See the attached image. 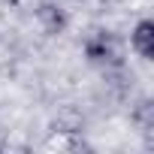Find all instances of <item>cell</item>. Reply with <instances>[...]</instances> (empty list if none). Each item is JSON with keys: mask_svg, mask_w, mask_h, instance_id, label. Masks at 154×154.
<instances>
[{"mask_svg": "<svg viewBox=\"0 0 154 154\" xmlns=\"http://www.w3.org/2000/svg\"><path fill=\"white\" fill-rule=\"evenodd\" d=\"M85 54L91 63H115L118 60V42L109 30H97L85 42Z\"/></svg>", "mask_w": 154, "mask_h": 154, "instance_id": "cell-1", "label": "cell"}, {"mask_svg": "<svg viewBox=\"0 0 154 154\" xmlns=\"http://www.w3.org/2000/svg\"><path fill=\"white\" fill-rule=\"evenodd\" d=\"M130 45H133V51H136L142 60H151V57H154V21H151V18H142V21L133 27Z\"/></svg>", "mask_w": 154, "mask_h": 154, "instance_id": "cell-2", "label": "cell"}, {"mask_svg": "<svg viewBox=\"0 0 154 154\" xmlns=\"http://www.w3.org/2000/svg\"><path fill=\"white\" fill-rule=\"evenodd\" d=\"M39 18L48 24L51 33L63 27V12H60V6H42V9H39Z\"/></svg>", "mask_w": 154, "mask_h": 154, "instance_id": "cell-3", "label": "cell"}]
</instances>
